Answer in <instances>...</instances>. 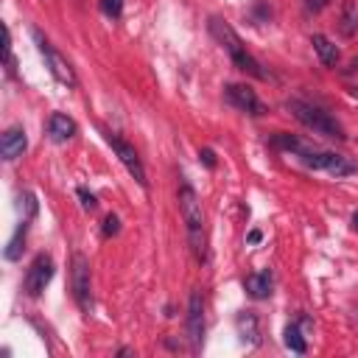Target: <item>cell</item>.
<instances>
[{
	"label": "cell",
	"mask_w": 358,
	"mask_h": 358,
	"mask_svg": "<svg viewBox=\"0 0 358 358\" xmlns=\"http://www.w3.org/2000/svg\"><path fill=\"white\" fill-rule=\"evenodd\" d=\"M282 341H285V347H288L291 352H296V355H305V350H308L299 324H288V327L282 330Z\"/></svg>",
	"instance_id": "e0dca14e"
},
{
	"label": "cell",
	"mask_w": 358,
	"mask_h": 358,
	"mask_svg": "<svg viewBox=\"0 0 358 358\" xmlns=\"http://www.w3.org/2000/svg\"><path fill=\"white\" fill-rule=\"evenodd\" d=\"M73 134H76V120L73 117H67L62 112H53L48 117V137L53 143H67Z\"/></svg>",
	"instance_id": "7c38bea8"
},
{
	"label": "cell",
	"mask_w": 358,
	"mask_h": 358,
	"mask_svg": "<svg viewBox=\"0 0 358 358\" xmlns=\"http://www.w3.org/2000/svg\"><path fill=\"white\" fill-rule=\"evenodd\" d=\"M28 221H31V218H22V221L17 224V229H14V235H11L8 246H6V260H17V257L22 255V249H25V235H28Z\"/></svg>",
	"instance_id": "2e32d148"
},
{
	"label": "cell",
	"mask_w": 358,
	"mask_h": 358,
	"mask_svg": "<svg viewBox=\"0 0 358 358\" xmlns=\"http://www.w3.org/2000/svg\"><path fill=\"white\" fill-rule=\"evenodd\" d=\"M103 140L109 143V148L115 151V157L123 162V168L131 173V179L145 190V187H148V179H145V168H143V162H140V157H137L134 145H131V143H126L123 137L112 134V131H103Z\"/></svg>",
	"instance_id": "52a82bcc"
},
{
	"label": "cell",
	"mask_w": 358,
	"mask_h": 358,
	"mask_svg": "<svg viewBox=\"0 0 358 358\" xmlns=\"http://www.w3.org/2000/svg\"><path fill=\"white\" fill-rule=\"evenodd\" d=\"M101 11L106 17H120L123 14V0H101Z\"/></svg>",
	"instance_id": "ac0fdd59"
},
{
	"label": "cell",
	"mask_w": 358,
	"mask_h": 358,
	"mask_svg": "<svg viewBox=\"0 0 358 358\" xmlns=\"http://www.w3.org/2000/svg\"><path fill=\"white\" fill-rule=\"evenodd\" d=\"M350 70H358V59H352V64H350Z\"/></svg>",
	"instance_id": "d4e9b609"
},
{
	"label": "cell",
	"mask_w": 358,
	"mask_h": 358,
	"mask_svg": "<svg viewBox=\"0 0 358 358\" xmlns=\"http://www.w3.org/2000/svg\"><path fill=\"white\" fill-rule=\"evenodd\" d=\"M199 159H201L207 168H215V151H213V148H201V151H199Z\"/></svg>",
	"instance_id": "44dd1931"
},
{
	"label": "cell",
	"mask_w": 358,
	"mask_h": 358,
	"mask_svg": "<svg viewBox=\"0 0 358 358\" xmlns=\"http://www.w3.org/2000/svg\"><path fill=\"white\" fill-rule=\"evenodd\" d=\"M117 232H120V218L109 213V215L103 218V238H112V235H117Z\"/></svg>",
	"instance_id": "ffe728a7"
},
{
	"label": "cell",
	"mask_w": 358,
	"mask_h": 358,
	"mask_svg": "<svg viewBox=\"0 0 358 358\" xmlns=\"http://www.w3.org/2000/svg\"><path fill=\"white\" fill-rule=\"evenodd\" d=\"M352 227H355V232H358V210L352 213Z\"/></svg>",
	"instance_id": "cb8c5ba5"
},
{
	"label": "cell",
	"mask_w": 358,
	"mask_h": 358,
	"mask_svg": "<svg viewBox=\"0 0 358 358\" xmlns=\"http://www.w3.org/2000/svg\"><path fill=\"white\" fill-rule=\"evenodd\" d=\"M235 330H238L243 344H257L260 341V324H257L255 310H241L235 316Z\"/></svg>",
	"instance_id": "4fadbf2b"
},
{
	"label": "cell",
	"mask_w": 358,
	"mask_h": 358,
	"mask_svg": "<svg viewBox=\"0 0 358 358\" xmlns=\"http://www.w3.org/2000/svg\"><path fill=\"white\" fill-rule=\"evenodd\" d=\"M70 285H73V299L81 313H92V280H90V260L76 252L70 263Z\"/></svg>",
	"instance_id": "8992f818"
},
{
	"label": "cell",
	"mask_w": 358,
	"mask_h": 358,
	"mask_svg": "<svg viewBox=\"0 0 358 358\" xmlns=\"http://www.w3.org/2000/svg\"><path fill=\"white\" fill-rule=\"evenodd\" d=\"M28 148V137H25V129L22 126H11L3 131L0 137V154L6 162H14L17 157H22V151Z\"/></svg>",
	"instance_id": "8fae6325"
},
{
	"label": "cell",
	"mask_w": 358,
	"mask_h": 358,
	"mask_svg": "<svg viewBox=\"0 0 358 358\" xmlns=\"http://www.w3.org/2000/svg\"><path fill=\"white\" fill-rule=\"evenodd\" d=\"M274 145L277 148H282V151H288L291 157H296L305 168H310V171H322V173H330V176H336V179H341V176H350V173H355L358 168H355V162L352 159H347L344 154H336V151H319V148H313V145H308L305 140H299V137H294V134H277L274 137Z\"/></svg>",
	"instance_id": "6da1fadb"
},
{
	"label": "cell",
	"mask_w": 358,
	"mask_h": 358,
	"mask_svg": "<svg viewBox=\"0 0 358 358\" xmlns=\"http://www.w3.org/2000/svg\"><path fill=\"white\" fill-rule=\"evenodd\" d=\"M210 34L215 36V42L229 53V59H232V64L241 70V73H246V76H255V78H268V73L263 70V64L246 50V45L241 42V36L235 34V28L229 25V22H224V20H218V17H213L210 20Z\"/></svg>",
	"instance_id": "3957f363"
},
{
	"label": "cell",
	"mask_w": 358,
	"mask_h": 358,
	"mask_svg": "<svg viewBox=\"0 0 358 358\" xmlns=\"http://www.w3.org/2000/svg\"><path fill=\"white\" fill-rule=\"evenodd\" d=\"M50 280H53V257L42 252V255H36L34 263L28 266L25 280H22V288H25L28 296H39V294L48 288Z\"/></svg>",
	"instance_id": "ba28073f"
},
{
	"label": "cell",
	"mask_w": 358,
	"mask_h": 358,
	"mask_svg": "<svg viewBox=\"0 0 358 358\" xmlns=\"http://www.w3.org/2000/svg\"><path fill=\"white\" fill-rule=\"evenodd\" d=\"M224 95H227V101H229L235 109H241V112H246V115L260 117V115L268 112V106L257 98V92H255L249 84H227V87H224Z\"/></svg>",
	"instance_id": "9c48e42d"
},
{
	"label": "cell",
	"mask_w": 358,
	"mask_h": 358,
	"mask_svg": "<svg viewBox=\"0 0 358 358\" xmlns=\"http://www.w3.org/2000/svg\"><path fill=\"white\" fill-rule=\"evenodd\" d=\"M285 109H288L305 129H310L313 134H322V137H330V140H344V137H347L344 129H341V123H338L330 112H324L322 106H316V103H308V101H302V98H288V101H285Z\"/></svg>",
	"instance_id": "277c9868"
},
{
	"label": "cell",
	"mask_w": 358,
	"mask_h": 358,
	"mask_svg": "<svg viewBox=\"0 0 358 358\" xmlns=\"http://www.w3.org/2000/svg\"><path fill=\"white\" fill-rule=\"evenodd\" d=\"M185 327H187L190 347L201 350V344H204V299H201L199 291H193L190 299H187V322H185Z\"/></svg>",
	"instance_id": "30bf717a"
},
{
	"label": "cell",
	"mask_w": 358,
	"mask_h": 358,
	"mask_svg": "<svg viewBox=\"0 0 358 358\" xmlns=\"http://www.w3.org/2000/svg\"><path fill=\"white\" fill-rule=\"evenodd\" d=\"M179 210L185 218V229H187V243L193 249V257L199 263L207 260V232H204V213H201V201L196 196V190L187 182H179Z\"/></svg>",
	"instance_id": "7a4b0ae2"
},
{
	"label": "cell",
	"mask_w": 358,
	"mask_h": 358,
	"mask_svg": "<svg viewBox=\"0 0 358 358\" xmlns=\"http://www.w3.org/2000/svg\"><path fill=\"white\" fill-rule=\"evenodd\" d=\"M271 285H274L271 271H257V274H249V277L243 280V288H246V294H249L252 299H266V296L271 294Z\"/></svg>",
	"instance_id": "5bb4252c"
},
{
	"label": "cell",
	"mask_w": 358,
	"mask_h": 358,
	"mask_svg": "<svg viewBox=\"0 0 358 358\" xmlns=\"http://www.w3.org/2000/svg\"><path fill=\"white\" fill-rule=\"evenodd\" d=\"M327 3H330V0H305V8H308V11H322Z\"/></svg>",
	"instance_id": "7402d4cb"
},
{
	"label": "cell",
	"mask_w": 358,
	"mask_h": 358,
	"mask_svg": "<svg viewBox=\"0 0 358 358\" xmlns=\"http://www.w3.org/2000/svg\"><path fill=\"white\" fill-rule=\"evenodd\" d=\"M31 36H34V42H36V48H39V53H42V59H45V64H48V70L53 73V78L59 81V84H64V87H76L78 84V78H76V73H73V67H70V62L48 42V36H42V31H36V28H31Z\"/></svg>",
	"instance_id": "5b68a950"
},
{
	"label": "cell",
	"mask_w": 358,
	"mask_h": 358,
	"mask_svg": "<svg viewBox=\"0 0 358 358\" xmlns=\"http://www.w3.org/2000/svg\"><path fill=\"white\" fill-rule=\"evenodd\" d=\"M246 241H249V243H257V241H260V232H257V229H252V232H249V238H246Z\"/></svg>",
	"instance_id": "603a6c76"
},
{
	"label": "cell",
	"mask_w": 358,
	"mask_h": 358,
	"mask_svg": "<svg viewBox=\"0 0 358 358\" xmlns=\"http://www.w3.org/2000/svg\"><path fill=\"white\" fill-rule=\"evenodd\" d=\"M76 196L81 199V207H84V210H95V207H98V199H95V193H90L87 187H78V190H76Z\"/></svg>",
	"instance_id": "d6986e66"
},
{
	"label": "cell",
	"mask_w": 358,
	"mask_h": 358,
	"mask_svg": "<svg viewBox=\"0 0 358 358\" xmlns=\"http://www.w3.org/2000/svg\"><path fill=\"white\" fill-rule=\"evenodd\" d=\"M310 45H313V50H316V56H319V62L324 64V67H333L336 62H338V48H336V42L333 39H327L324 34H313L310 36Z\"/></svg>",
	"instance_id": "9a60e30c"
}]
</instances>
